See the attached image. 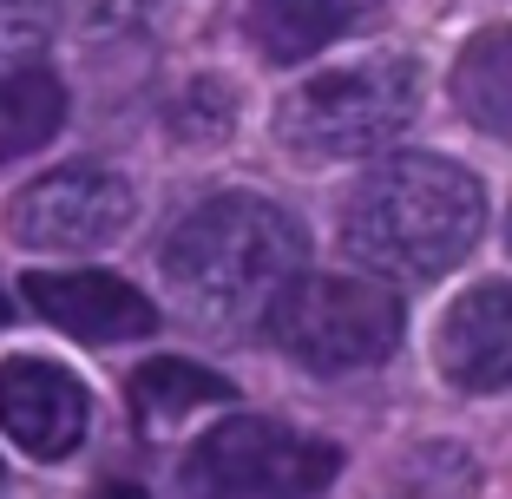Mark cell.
Returning <instances> with one entry per match:
<instances>
[{
  "instance_id": "cell-1",
  "label": "cell",
  "mask_w": 512,
  "mask_h": 499,
  "mask_svg": "<svg viewBox=\"0 0 512 499\" xmlns=\"http://www.w3.org/2000/svg\"><path fill=\"white\" fill-rule=\"evenodd\" d=\"M302 257H309L302 224L256 191H224L211 204H197L158 250L171 303L204 329L270 322L289 283H302Z\"/></svg>"
},
{
  "instance_id": "cell-2",
  "label": "cell",
  "mask_w": 512,
  "mask_h": 499,
  "mask_svg": "<svg viewBox=\"0 0 512 499\" xmlns=\"http://www.w3.org/2000/svg\"><path fill=\"white\" fill-rule=\"evenodd\" d=\"M486 230V191L473 171L434 152H394L348 191L342 243L381 283H434Z\"/></svg>"
},
{
  "instance_id": "cell-3",
  "label": "cell",
  "mask_w": 512,
  "mask_h": 499,
  "mask_svg": "<svg viewBox=\"0 0 512 499\" xmlns=\"http://www.w3.org/2000/svg\"><path fill=\"white\" fill-rule=\"evenodd\" d=\"M421 112V73L401 53H368L355 66L302 79L276 106V138L302 165H335V158H368L414 125Z\"/></svg>"
},
{
  "instance_id": "cell-4",
  "label": "cell",
  "mask_w": 512,
  "mask_h": 499,
  "mask_svg": "<svg viewBox=\"0 0 512 499\" xmlns=\"http://www.w3.org/2000/svg\"><path fill=\"white\" fill-rule=\"evenodd\" d=\"M342 454L263 414H230L178 467V499H316Z\"/></svg>"
},
{
  "instance_id": "cell-5",
  "label": "cell",
  "mask_w": 512,
  "mask_h": 499,
  "mask_svg": "<svg viewBox=\"0 0 512 499\" xmlns=\"http://www.w3.org/2000/svg\"><path fill=\"white\" fill-rule=\"evenodd\" d=\"M401 329H407L401 303L381 283H362V276H302L263 322V335L289 362L316 368V375H348V368L388 362L401 348Z\"/></svg>"
},
{
  "instance_id": "cell-6",
  "label": "cell",
  "mask_w": 512,
  "mask_h": 499,
  "mask_svg": "<svg viewBox=\"0 0 512 499\" xmlns=\"http://www.w3.org/2000/svg\"><path fill=\"white\" fill-rule=\"evenodd\" d=\"M0 224L20 250H99L132 224V184L99 165L46 171L27 191H14Z\"/></svg>"
},
{
  "instance_id": "cell-7",
  "label": "cell",
  "mask_w": 512,
  "mask_h": 499,
  "mask_svg": "<svg viewBox=\"0 0 512 499\" xmlns=\"http://www.w3.org/2000/svg\"><path fill=\"white\" fill-rule=\"evenodd\" d=\"M86 421H92V394L60 362L14 355L0 368V427L14 434V447H27L40 460H66L86 440Z\"/></svg>"
},
{
  "instance_id": "cell-8",
  "label": "cell",
  "mask_w": 512,
  "mask_h": 499,
  "mask_svg": "<svg viewBox=\"0 0 512 499\" xmlns=\"http://www.w3.org/2000/svg\"><path fill=\"white\" fill-rule=\"evenodd\" d=\"M20 296L79 342H138V335L158 329V309H151L145 289L106 270H27Z\"/></svg>"
},
{
  "instance_id": "cell-9",
  "label": "cell",
  "mask_w": 512,
  "mask_h": 499,
  "mask_svg": "<svg viewBox=\"0 0 512 499\" xmlns=\"http://www.w3.org/2000/svg\"><path fill=\"white\" fill-rule=\"evenodd\" d=\"M434 362L453 388H512V283H473L434 329Z\"/></svg>"
},
{
  "instance_id": "cell-10",
  "label": "cell",
  "mask_w": 512,
  "mask_h": 499,
  "mask_svg": "<svg viewBox=\"0 0 512 499\" xmlns=\"http://www.w3.org/2000/svg\"><path fill=\"white\" fill-rule=\"evenodd\" d=\"M375 14H381V0H250V40L276 66H296Z\"/></svg>"
},
{
  "instance_id": "cell-11",
  "label": "cell",
  "mask_w": 512,
  "mask_h": 499,
  "mask_svg": "<svg viewBox=\"0 0 512 499\" xmlns=\"http://www.w3.org/2000/svg\"><path fill=\"white\" fill-rule=\"evenodd\" d=\"M453 106L493 138H512V27H486L453 60Z\"/></svg>"
},
{
  "instance_id": "cell-12",
  "label": "cell",
  "mask_w": 512,
  "mask_h": 499,
  "mask_svg": "<svg viewBox=\"0 0 512 499\" xmlns=\"http://www.w3.org/2000/svg\"><path fill=\"white\" fill-rule=\"evenodd\" d=\"M60 125H66V92H60V79H53V73L20 66V73L0 79V158L40 152Z\"/></svg>"
},
{
  "instance_id": "cell-13",
  "label": "cell",
  "mask_w": 512,
  "mask_h": 499,
  "mask_svg": "<svg viewBox=\"0 0 512 499\" xmlns=\"http://www.w3.org/2000/svg\"><path fill=\"white\" fill-rule=\"evenodd\" d=\"M211 401H237V388L197 362H145L132 375V408L145 414V427L184 421L191 408H211Z\"/></svg>"
},
{
  "instance_id": "cell-14",
  "label": "cell",
  "mask_w": 512,
  "mask_h": 499,
  "mask_svg": "<svg viewBox=\"0 0 512 499\" xmlns=\"http://www.w3.org/2000/svg\"><path fill=\"white\" fill-rule=\"evenodd\" d=\"M46 33H53V0H0V66L33 60L46 46Z\"/></svg>"
},
{
  "instance_id": "cell-15",
  "label": "cell",
  "mask_w": 512,
  "mask_h": 499,
  "mask_svg": "<svg viewBox=\"0 0 512 499\" xmlns=\"http://www.w3.org/2000/svg\"><path fill=\"white\" fill-rule=\"evenodd\" d=\"M106 499H145V493H138V486H112Z\"/></svg>"
},
{
  "instance_id": "cell-16",
  "label": "cell",
  "mask_w": 512,
  "mask_h": 499,
  "mask_svg": "<svg viewBox=\"0 0 512 499\" xmlns=\"http://www.w3.org/2000/svg\"><path fill=\"white\" fill-rule=\"evenodd\" d=\"M0 322H7V303H0Z\"/></svg>"
},
{
  "instance_id": "cell-17",
  "label": "cell",
  "mask_w": 512,
  "mask_h": 499,
  "mask_svg": "<svg viewBox=\"0 0 512 499\" xmlns=\"http://www.w3.org/2000/svg\"><path fill=\"white\" fill-rule=\"evenodd\" d=\"M506 243H512V224H506Z\"/></svg>"
}]
</instances>
